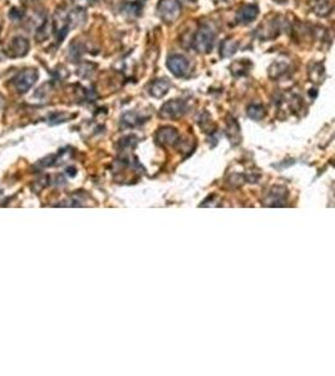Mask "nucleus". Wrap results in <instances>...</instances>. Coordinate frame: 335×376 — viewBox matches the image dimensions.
I'll return each mask as SVG.
<instances>
[{
    "mask_svg": "<svg viewBox=\"0 0 335 376\" xmlns=\"http://www.w3.org/2000/svg\"><path fill=\"white\" fill-rule=\"evenodd\" d=\"M215 43V33L209 27H201L194 37L195 51L200 54H207L212 51Z\"/></svg>",
    "mask_w": 335,
    "mask_h": 376,
    "instance_id": "f257e3e1",
    "label": "nucleus"
},
{
    "mask_svg": "<svg viewBox=\"0 0 335 376\" xmlns=\"http://www.w3.org/2000/svg\"><path fill=\"white\" fill-rule=\"evenodd\" d=\"M52 26H53V33L56 38V42L62 43L64 38L67 37L69 31V13L64 8H58L56 10L52 19Z\"/></svg>",
    "mask_w": 335,
    "mask_h": 376,
    "instance_id": "f03ea898",
    "label": "nucleus"
},
{
    "mask_svg": "<svg viewBox=\"0 0 335 376\" xmlns=\"http://www.w3.org/2000/svg\"><path fill=\"white\" fill-rule=\"evenodd\" d=\"M38 78H39V73L35 68H27V69L20 70L19 73L14 77L13 83H14L18 93L24 94L37 83Z\"/></svg>",
    "mask_w": 335,
    "mask_h": 376,
    "instance_id": "7ed1b4c3",
    "label": "nucleus"
},
{
    "mask_svg": "<svg viewBox=\"0 0 335 376\" xmlns=\"http://www.w3.org/2000/svg\"><path fill=\"white\" fill-rule=\"evenodd\" d=\"M160 18L166 23H173L180 18L182 8L178 0H160L157 5Z\"/></svg>",
    "mask_w": 335,
    "mask_h": 376,
    "instance_id": "20e7f679",
    "label": "nucleus"
},
{
    "mask_svg": "<svg viewBox=\"0 0 335 376\" xmlns=\"http://www.w3.org/2000/svg\"><path fill=\"white\" fill-rule=\"evenodd\" d=\"M187 106L181 99H171L161 107L160 115L166 119H176L186 113Z\"/></svg>",
    "mask_w": 335,
    "mask_h": 376,
    "instance_id": "39448f33",
    "label": "nucleus"
},
{
    "mask_svg": "<svg viewBox=\"0 0 335 376\" xmlns=\"http://www.w3.org/2000/svg\"><path fill=\"white\" fill-rule=\"evenodd\" d=\"M30 49L29 40L24 37H15L10 40L5 53L10 58H23L28 54Z\"/></svg>",
    "mask_w": 335,
    "mask_h": 376,
    "instance_id": "423d86ee",
    "label": "nucleus"
},
{
    "mask_svg": "<svg viewBox=\"0 0 335 376\" xmlns=\"http://www.w3.org/2000/svg\"><path fill=\"white\" fill-rule=\"evenodd\" d=\"M167 68L171 70L172 74L176 77H185L189 72L190 63L187 58L181 54H171L167 58Z\"/></svg>",
    "mask_w": 335,
    "mask_h": 376,
    "instance_id": "0eeeda50",
    "label": "nucleus"
},
{
    "mask_svg": "<svg viewBox=\"0 0 335 376\" xmlns=\"http://www.w3.org/2000/svg\"><path fill=\"white\" fill-rule=\"evenodd\" d=\"M280 30H281V26L279 24V19L274 18L269 22L262 23L257 29V35L261 39H273L279 35Z\"/></svg>",
    "mask_w": 335,
    "mask_h": 376,
    "instance_id": "6e6552de",
    "label": "nucleus"
},
{
    "mask_svg": "<svg viewBox=\"0 0 335 376\" xmlns=\"http://www.w3.org/2000/svg\"><path fill=\"white\" fill-rule=\"evenodd\" d=\"M155 140L160 146H172L178 140L177 129L172 127H162L156 133Z\"/></svg>",
    "mask_w": 335,
    "mask_h": 376,
    "instance_id": "1a4fd4ad",
    "label": "nucleus"
},
{
    "mask_svg": "<svg viewBox=\"0 0 335 376\" xmlns=\"http://www.w3.org/2000/svg\"><path fill=\"white\" fill-rule=\"evenodd\" d=\"M259 15V6L256 4H246V5L241 6L237 11L236 20L240 24H250L251 22L256 19Z\"/></svg>",
    "mask_w": 335,
    "mask_h": 376,
    "instance_id": "9d476101",
    "label": "nucleus"
},
{
    "mask_svg": "<svg viewBox=\"0 0 335 376\" xmlns=\"http://www.w3.org/2000/svg\"><path fill=\"white\" fill-rule=\"evenodd\" d=\"M169 87H171V83L167 78H161L156 79L155 81L151 83L148 88L149 94L155 98H162L164 96H166L167 92H168Z\"/></svg>",
    "mask_w": 335,
    "mask_h": 376,
    "instance_id": "9b49d317",
    "label": "nucleus"
},
{
    "mask_svg": "<svg viewBox=\"0 0 335 376\" xmlns=\"http://www.w3.org/2000/svg\"><path fill=\"white\" fill-rule=\"evenodd\" d=\"M309 79L315 84H321L325 79V67L321 63L313 62L309 65Z\"/></svg>",
    "mask_w": 335,
    "mask_h": 376,
    "instance_id": "f8f14e48",
    "label": "nucleus"
},
{
    "mask_svg": "<svg viewBox=\"0 0 335 376\" xmlns=\"http://www.w3.org/2000/svg\"><path fill=\"white\" fill-rule=\"evenodd\" d=\"M287 196V189L282 186H275L271 188V191L269 192L268 201L270 206H280L279 202H284Z\"/></svg>",
    "mask_w": 335,
    "mask_h": 376,
    "instance_id": "ddd939ff",
    "label": "nucleus"
},
{
    "mask_svg": "<svg viewBox=\"0 0 335 376\" xmlns=\"http://www.w3.org/2000/svg\"><path fill=\"white\" fill-rule=\"evenodd\" d=\"M226 135H227V138L230 139V142L232 144L240 143V140H241V133H240V127L239 124H237L236 119H231L227 123V127H226Z\"/></svg>",
    "mask_w": 335,
    "mask_h": 376,
    "instance_id": "4468645a",
    "label": "nucleus"
},
{
    "mask_svg": "<svg viewBox=\"0 0 335 376\" xmlns=\"http://www.w3.org/2000/svg\"><path fill=\"white\" fill-rule=\"evenodd\" d=\"M53 33V26H52V20L45 18L40 27L38 28L37 33H35V39L37 42H44L51 37V34Z\"/></svg>",
    "mask_w": 335,
    "mask_h": 376,
    "instance_id": "2eb2a0df",
    "label": "nucleus"
},
{
    "mask_svg": "<svg viewBox=\"0 0 335 376\" xmlns=\"http://www.w3.org/2000/svg\"><path fill=\"white\" fill-rule=\"evenodd\" d=\"M237 49H239V42L237 40L231 39V38L223 40L220 47L221 58H228V56L234 55Z\"/></svg>",
    "mask_w": 335,
    "mask_h": 376,
    "instance_id": "dca6fc26",
    "label": "nucleus"
},
{
    "mask_svg": "<svg viewBox=\"0 0 335 376\" xmlns=\"http://www.w3.org/2000/svg\"><path fill=\"white\" fill-rule=\"evenodd\" d=\"M251 67H252V64L249 59H240L232 63L230 69L234 76H244V74L248 73Z\"/></svg>",
    "mask_w": 335,
    "mask_h": 376,
    "instance_id": "f3484780",
    "label": "nucleus"
},
{
    "mask_svg": "<svg viewBox=\"0 0 335 376\" xmlns=\"http://www.w3.org/2000/svg\"><path fill=\"white\" fill-rule=\"evenodd\" d=\"M313 11L319 17H328L333 11V3L330 0H316Z\"/></svg>",
    "mask_w": 335,
    "mask_h": 376,
    "instance_id": "a211bd4d",
    "label": "nucleus"
},
{
    "mask_svg": "<svg viewBox=\"0 0 335 376\" xmlns=\"http://www.w3.org/2000/svg\"><path fill=\"white\" fill-rule=\"evenodd\" d=\"M143 122V119L140 117L136 112H127L124 113L123 117H122L121 124L124 128H132V127L138 126Z\"/></svg>",
    "mask_w": 335,
    "mask_h": 376,
    "instance_id": "6ab92c4d",
    "label": "nucleus"
},
{
    "mask_svg": "<svg viewBox=\"0 0 335 376\" xmlns=\"http://www.w3.org/2000/svg\"><path fill=\"white\" fill-rule=\"evenodd\" d=\"M246 113L253 121H261L265 117L266 112H265V108L262 107L261 104H250L246 109Z\"/></svg>",
    "mask_w": 335,
    "mask_h": 376,
    "instance_id": "aec40b11",
    "label": "nucleus"
},
{
    "mask_svg": "<svg viewBox=\"0 0 335 376\" xmlns=\"http://www.w3.org/2000/svg\"><path fill=\"white\" fill-rule=\"evenodd\" d=\"M73 117V114H69V113L64 112H56L53 114H51L49 117V123L51 124H59L63 122H67Z\"/></svg>",
    "mask_w": 335,
    "mask_h": 376,
    "instance_id": "412c9836",
    "label": "nucleus"
},
{
    "mask_svg": "<svg viewBox=\"0 0 335 376\" xmlns=\"http://www.w3.org/2000/svg\"><path fill=\"white\" fill-rule=\"evenodd\" d=\"M285 72H286V64H282V63H274L269 68V74H270L271 78H279Z\"/></svg>",
    "mask_w": 335,
    "mask_h": 376,
    "instance_id": "4be33fe9",
    "label": "nucleus"
},
{
    "mask_svg": "<svg viewBox=\"0 0 335 376\" xmlns=\"http://www.w3.org/2000/svg\"><path fill=\"white\" fill-rule=\"evenodd\" d=\"M82 53H83L82 45L77 42L72 43L71 47H69V58H71L73 62H77V60L82 56Z\"/></svg>",
    "mask_w": 335,
    "mask_h": 376,
    "instance_id": "5701e85b",
    "label": "nucleus"
},
{
    "mask_svg": "<svg viewBox=\"0 0 335 376\" xmlns=\"http://www.w3.org/2000/svg\"><path fill=\"white\" fill-rule=\"evenodd\" d=\"M94 68H96V65L92 64V63H84V64L79 67V76L83 77V78H87V77H89L90 74L93 73Z\"/></svg>",
    "mask_w": 335,
    "mask_h": 376,
    "instance_id": "b1692460",
    "label": "nucleus"
},
{
    "mask_svg": "<svg viewBox=\"0 0 335 376\" xmlns=\"http://www.w3.org/2000/svg\"><path fill=\"white\" fill-rule=\"evenodd\" d=\"M23 17H24V11H23L22 9L13 8L10 11H9V18L14 20V22H18V20L22 19Z\"/></svg>",
    "mask_w": 335,
    "mask_h": 376,
    "instance_id": "393cba45",
    "label": "nucleus"
},
{
    "mask_svg": "<svg viewBox=\"0 0 335 376\" xmlns=\"http://www.w3.org/2000/svg\"><path fill=\"white\" fill-rule=\"evenodd\" d=\"M72 1H73V4L76 5L77 9H83V10H84L85 8L92 5L96 0H72Z\"/></svg>",
    "mask_w": 335,
    "mask_h": 376,
    "instance_id": "a878e982",
    "label": "nucleus"
},
{
    "mask_svg": "<svg viewBox=\"0 0 335 376\" xmlns=\"http://www.w3.org/2000/svg\"><path fill=\"white\" fill-rule=\"evenodd\" d=\"M4 106H5V98H4V96L0 93V110L3 109Z\"/></svg>",
    "mask_w": 335,
    "mask_h": 376,
    "instance_id": "bb28decb",
    "label": "nucleus"
},
{
    "mask_svg": "<svg viewBox=\"0 0 335 376\" xmlns=\"http://www.w3.org/2000/svg\"><path fill=\"white\" fill-rule=\"evenodd\" d=\"M274 1H278V3H284L286 0H274Z\"/></svg>",
    "mask_w": 335,
    "mask_h": 376,
    "instance_id": "cd10ccee",
    "label": "nucleus"
},
{
    "mask_svg": "<svg viewBox=\"0 0 335 376\" xmlns=\"http://www.w3.org/2000/svg\"><path fill=\"white\" fill-rule=\"evenodd\" d=\"M108 1H115V0H108Z\"/></svg>",
    "mask_w": 335,
    "mask_h": 376,
    "instance_id": "c85d7f7f",
    "label": "nucleus"
},
{
    "mask_svg": "<svg viewBox=\"0 0 335 376\" xmlns=\"http://www.w3.org/2000/svg\"><path fill=\"white\" fill-rule=\"evenodd\" d=\"M189 1H195V0H189Z\"/></svg>",
    "mask_w": 335,
    "mask_h": 376,
    "instance_id": "c756f323",
    "label": "nucleus"
}]
</instances>
